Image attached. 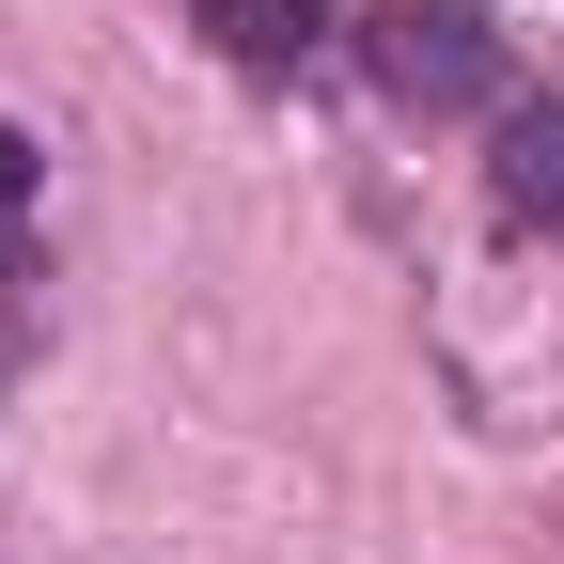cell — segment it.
<instances>
[{"mask_svg": "<svg viewBox=\"0 0 564 564\" xmlns=\"http://www.w3.org/2000/svg\"><path fill=\"white\" fill-rule=\"evenodd\" d=\"M345 63H361L408 126H502L533 95L502 17H470V0H377V17H345Z\"/></svg>", "mask_w": 564, "mask_h": 564, "instance_id": "6da1fadb", "label": "cell"}, {"mask_svg": "<svg viewBox=\"0 0 564 564\" xmlns=\"http://www.w3.org/2000/svg\"><path fill=\"white\" fill-rule=\"evenodd\" d=\"M188 32L236 63V79H314L345 47V0H188Z\"/></svg>", "mask_w": 564, "mask_h": 564, "instance_id": "7a4b0ae2", "label": "cell"}, {"mask_svg": "<svg viewBox=\"0 0 564 564\" xmlns=\"http://www.w3.org/2000/svg\"><path fill=\"white\" fill-rule=\"evenodd\" d=\"M486 204L564 251V95H518L502 126H486Z\"/></svg>", "mask_w": 564, "mask_h": 564, "instance_id": "3957f363", "label": "cell"}, {"mask_svg": "<svg viewBox=\"0 0 564 564\" xmlns=\"http://www.w3.org/2000/svg\"><path fill=\"white\" fill-rule=\"evenodd\" d=\"M32 188H47V158L0 126V251H32Z\"/></svg>", "mask_w": 564, "mask_h": 564, "instance_id": "277c9868", "label": "cell"}, {"mask_svg": "<svg viewBox=\"0 0 564 564\" xmlns=\"http://www.w3.org/2000/svg\"><path fill=\"white\" fill-rule=\"evenodd\" d=\"M32 361V251H0V377Z\"/></svg>", "mask_w": 564, "mask_h": 564, "instance_id": "5b68a950", "label": "cell"}]
</instances>
